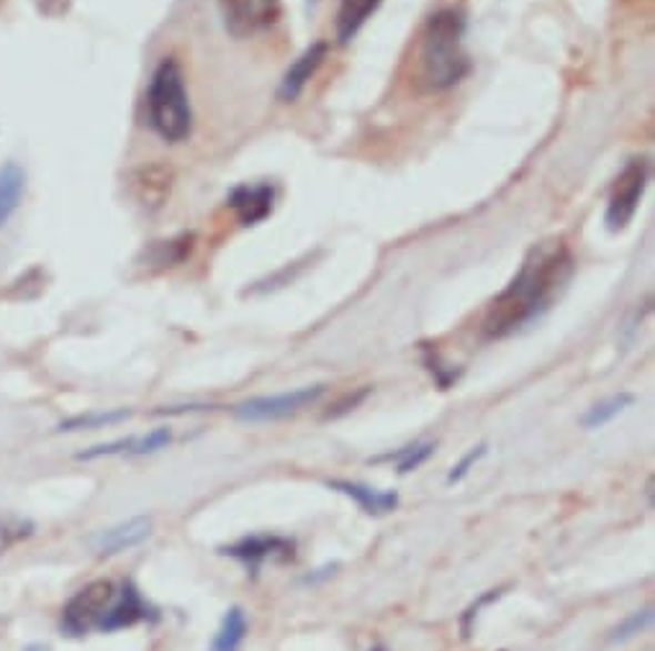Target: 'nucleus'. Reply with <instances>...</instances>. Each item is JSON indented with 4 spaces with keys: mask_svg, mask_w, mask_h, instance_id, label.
Segmentation results:
<instances>
[{
    "mask_svg": "<svg viewBox=\"0 0 655 651\" xmlns=\"http://www.w3.org/2000/svg\"><path fill=\"white\" fill-rule=\"evenodd\" d=\"M573 254L561 238L535 244L510 285L496 295L483 318L486 339H506L543 316L573 277Z\"/></svg>",
    "mask_w": 655,
    "mask_h": 651,
    "instance_id": "nucleus-1",
    "label": "nucleus"
},
{
    "mask_svg": "<svg viewBox=\"0 0 655 651\" xmlns=\"http://www.w3.org/2000/svg\"><path fill=\"white\" fill-rule=\"evenodd\" d=\"M468 19L457 8H440L427 19L422 34V80L435 93L455 88L471 72V57L465 52Z\"/></svg>",
    "mask_w": 655,
    "mask_h": 651,
    "instance_id": "nucleus-2",
    "label": "nucleus"
},
{
    "mask_svg": "<svg viewBox=\"0 0 655 651\" xmlns=\"http://www.w3.org/2000/svg\"><path fill=\"white\" fill-rule=\"evenodd\" d=\"M147 123L165 144H183L193 134V109L183 68L175 57H165L147 88Z\"/></svg>",
    "mask_w": 655,
    "mask_h": 651,
    "instance_id": "nucleus-3",
    "label": "nucleus"
},
{
    "mask_svg": "<svg viewBox=\"0 0 655 651\" xmlns=\"http://www.w3.org/2000/svg\"><path fill=\"white\" fill-rule=\"evenodd\" d=\"M651 180V164L648 160H629L625 170L619 172L617 180H614L607 208H604V226L612 234H619L629 224H633L637 208H641V201L645 195V187H648Z\"/></svg>",
    "mask_w": 655,
    "mask_h": 651,
    "instance_id": "nucleus-4",
    "label": "nucleus"
},
{
    "mask_svg": "<svg viewBox=\"0 0 655 651\" xmlns=\"http://www.w3.org/2000/svg\"><path fill=\"white\" fill-rule=\"evenodd\" d=\"M113 596H117V584L111 580H95L85 584L83 590H78L68 603L62 608L60 616V631L64 637H85V633L95 631L98 623L105 613V608L111 606Z\"/></svg>",
    "mask_w": 655,
    "mask_h": 651,
    "instance_id": "nucleus-5",
    "label": "nucleus"
},
{
    "mask_svg": "<svg viewBox=\"0 0 655 651\" xmlns=\"http://www.w3.org/2000/svg\"><path fill=\"white\" fill-rule=\"evenodd\" d=\"M219 16L229 37L252 39L281 21L283 0H219Z\"/></svg>",
    "mask_w": 655,
    "mask_h": 651,
    "instance_id": "nucleus-6",
    "label": "nucleus"
},
{
    "mask_svg": "<svg viewBox=\"0 0 655 651\" xmlns=\"http://www.w3.org/2000/svg\"><path fill=\"white\" fill-rule=\"evenodd\" d=\"M324 393H326V385H306V387H299V390L281 393V395H260V398H250L240 403V406L234 408V416L248 424L278 421V418L299 414L301 408L314 406Z\"/></svg>",
    "mask_w": 655,
    "mask_h": 651,
    "instance_id": "nucleus-7",
    "label": "nucleus"
},
{
    "mask_svg": "<svg viewBox=\"0 0 655 651\" xmlns=\"http://www.w3.org/2000/svg\"><path fill=\"white\" fill-rule=\"evenodd\" d=\"M296 551V543L275 533H255V537H244L232 547H221V555L236 559L248 567L250 572H258L265 562H289Z\"/></svg>",
    "mask_w": 655,
    "mask_h": 651,
    "instance_id": "nucleus-8",
    "label": "nucleus"
},
{
    "mask_svg": "<svg viewBox=\"0 0 655 651\" xmlns=\"http://www.w3.org/2000/svg\"><path fill=\"white\" fill-rule=\"evenodd\" d=\"M173 183H175L173 167L162 162L142 164V167L131 170L129 175L131 195H134V201L150 213L165 208L168 197L170 193H173Z\"/></svg>",
    "mask_w": 655,
    "mask_h": 651,
    "instance_id": "nucleus-9",
    "label": "nucleus"
},
{
    "mask_svg": "<svg viewBox=\"0 0 655 651\" xmlns=\"http://www.w3.org/2000/svg\"><path fill=\"white\" fill-rule=\"evenodd\" d=\"M152 616H154V608L142 598V592H139L137 584L131 580H124L121 582V588H117V596H113L111 606L105 608V613L95 631L113 633L121 629H131V625L150 621Z\"/></svg>",
    "mask_w": 655,
    "mask_h": 651,
    "instance_id": "nucleus-10",
    "label": "nucleus"
},
{
    "mask_svg": "<svg viewBox=\"0 0 655 651\" xmlns=\"http://www.w3.org/2000/svg\"><path fill=\"white\" fill-rule=\"evenodd\" d=\"M278 191L273 183H244L226 195V205L236 213L242 226H258L275 211Z\"/></svg>",
    "mask_w": 655,
    "mask_h": 651,
    "instance_id": "nucleus-11",
    "label": "nucleus"
},
{
    "mask_svg": "<svg viewBox=\"0 0 655 651\" xmlns=\"http://www.w3.org/2000/svg\"><path fill=\"white\" fill-rule=\"evenodd\" d=\"M326 54H330V44L326 41H314V44H309L304 52H301L289 70H285V75L281 80V85H278V101L281 103H296L301 93H304L309 80L316 75V70L322 68Z\"/></svg>",
    "mask_w": 655,
    "mask_h": 651,
    "instance_id": "nucleus-12",
    "label": "nucleus"
},
{
    "mask_svg": "<svg viewBox=\"0 0 655 651\" xmlns=\"http://www.w3.org/2000/svg\"><path fill=\"white\" fill-rule=\"evenodd\" d=\"M152 537V518L150 516H134L129 521H121L111 529L98 531L95 537H90V547H93L95 555L101 557H113L121 555V551H129L144 543Z\"/></svg>",
    "mask_w": 655,
    "mask_h": 651,
    "instance_id": "nucleus-13",
    "label": "nucleus"
},
{
    "mask_svg": "<svg viewBox=\"0 0 655 651\" xmlns=\"http://www.w3.org/2000/svg\"><path fill=\"white\" fill-rule=\"evenodd\" d=\"M326 488L352 498L360 508L365 510V513H371V516L391 513V510L399 506V492L396 490H379V488H371V485L352 482V480H330V482H326Z\"/></svg>",
    "mask_w": 655,
    "mask_h": 651,
    "instance_id": "nucleus-14",
    "label": "nucleus"
},
{
    "mask_svg": "<svg viewBox=\"0 0 655 651\" xmlns=\"http://www.w3.org/2000/svg\"><path fill=\"white\" fill-rule=\"evenodd\" d=\"M23 193H27V172H23L21 164H0V231L8 226V221L21 208Z\"/></svg>",
    "mask_w": 655,
    "mask_h": 651,
    "instance_id": "nucleus-15",
    "label": "nucleus"
},
{
    "mask_svg": "<svg viewBox=\"0 0 655 651\" xmlns=\"http://www.w3.org/2000/svg\"><path fill=\"white\" fill-rule=\"evenodd\" d=\"M381 3L383 0H340V11H337L340 44H350V41L360 34V29L365 27L367 19L379 11Z\"/></svg>",
    "mask_w": 655,
    "mask_h": 651,
    "instance_id": "nucleus-16",
    "label": "nucleus"
},
{
    "mask_svg": "<svg viewBox=\"0 0 655 651\" xmlns=\"http://www.w3.org/2000/svg\"><path fill=\"white\" fill-rule=\"evenodd\" d=\"M244 639H248V613L242 606H232L221 618L216 637L211 641V651H240Z\"/></svg>",
    "mask_w": 655,
    "mask_h": 651,
    "instance_id": "nucleus-17",
    "label": "nucleus"
},
{
    "mask_svg": "<svg viewBox=\"0 0 655 651\" xmlns=\"http://www.w3.org/2000/svg\"><path fill=\"white\" fill-rule=\"evenodd\" d=\"M131 418L129 408H111V410H93V414H78L68 418L57 426L60 434H70V431H93V428H105V426H117L124 424Z\"/></svg>",
    "mask_w": 655,
    "mask_h": 651,
    "instance_id": "nucleus-18",
    "label": "nucleus"
},
{
    "mask_svg": "<svg viewBox=\"0 0 655 651\" xmlns=\"http://www.w3.org/2000/svg\"><path fill=\"white\" fill-rule=\"evenodd\" d=\"M635 403V395L633 393H617L612 395V398L596 403V406H592L586 410L584 416H581V426L588 428V431H594V428H602L612 424L614 418L625 414V410L633 406Z\"/></svg>",
    "mask_w": 655,
    "mask_h": 651,
    "instance_id": "nucleus-19",
    "label": "nucleus"
},
{
    "mask_svg": "<svg viewBox=\"0 0 655 651\" xmlns=\"http://www.w3.org/2000/svg\"><path fill=\"white\" fill-rule=\"evenodd\" d=\"M432 455H435V444H432V441H414V444H406V447H401L399 451H393V455L375 457L373 461L396 459V472L399 475H409V472H414V469H420Z\"/></svg>",
    "mask_w": 655,
    "mask_h": 651,
    "instance_id": "nucleus-20",
    "label": "nucleus"
},
{
    "mask_svg": "<svg viewBox=\"0 0 655 651\" xmlns=\"http://www.w3.org/2000/svg\"><path fill=\"white\" fill-rule=\"evenodd\" d=\"M193 242H195L193 234H180L175 238H168V242H160L152 250L150 257L154 265L160 267H175L193 252Z\"/></svg>",
    "mask_w": 655,
    "mask_h": 651,
    "instance_id": "nucleus-21",
    "label": "nucleus"
},
{
    "mask_svg": "<svg viewBox=\"0 0 655 651\" xmlns=\"http://www.w3.org/2000/svg\"><path fill=\"white\" fill-rule=\"evenodd\" d=\"M653 625V608H643V611L629 613L625 621H619L614 625L609 633L612 644H625V641H633L635 637H641Z\"/></svg>",
    "mask_w": 655,
    "mask_h": 651,
    "instance_id": "nucleus-22",
    "label": "nucleus"
},
{
    "mask_svg": "<svg viewBox=\"0 0 655 651\" xmlns=\"http://www.w3.org/2000/svg\"><path fill=\"white\" fill-rule=\"evenodd\" d=\"M173 428L170 426H160L152 428V431L134 436V447H131V457H144V455H154V451L165 449L173 444Z\"/></svg>",
    "mask_w": 655,
    "mask_h": 651,
    "instance_id": "nucleus-23",
    "label": "nucleus"
},
{
    "mask_svg": "<svg viewBox=\"0 0 655 651\" xmlns=\"http://www.w3.org/2000/svg\"><path fill=\"white\" fill-rule=\"evenodd\" d=\"M502 596H504V588L488 590L486 596H481V598L476 600V603H473V606L468 608V611L463 613V618H461V631H463V637H465V639H468L471 633H473V629H476V621H478V616H481L483 608L491 606V603H494V600H498Z\"/></svg>",
    "mask_w": 655,
    "mask_h": 651,
    "instance_id": "nucleus-24",
    "label": "nucleus"
},
{
    "mask_svg": "<svg viewBox=\"0 0 655 651\" xmlns=\"http://www.w3.org/2000/svg\"><path fill=\"white\" fill-rule=\"evenodd\" d=\"M486 451H488V447L486 444H478V447H473L468 455H463V459L457 461V465L450 469V475H447V485H455V482H461V480H465V477H468V472L473 467L478 465V461L486 457Z\"/></svg>",
    "mask_w": 655,
    "mask_h": 651,
    "instance_id": "nucleus-25",
    "label": "nucleus"
},
{
    "mask_svg": "<svg viewBox=\"0 0 655 651\" xmlns=\"http://www.w3.org/2000/svg\"><path fill=\"white\" fill-rule=\"evenodd\" d=\"M367 395H371V387H363V390L345 395V398H342L340 403H334V406L330 408V414H326L324 418H342V416H347L350 410H355L360 406V403H363L367 398Z\"/></svg>",
    "mask_w": 655,
    "mask_h": 651,
    "instance_id": "nucleus-26",
    "label": "nucleus"
},
{
    "mask_svg": "<svg viewBox=\"0 0 655 651\" xmlns=\"http://www.w3.org/2000/svg\"><path fill=\"white\" fill-rule=\"evenodd\" d=\"M334 570H337V564H326V567H322V570H316L314 574H306V577H304V582H306V584H314V582H319V580H326V577L334 574Z\"/></svg>",
    "mask_w": 655,
    "mask_h": 651,
    "instance_id": "nucleus-27",
    "label": "nucleus"
},
{
    "mask_svg": "<svg viewBox=\"0 0 655 651\" xmlns=\"http://www.w3.org/2000/svg\"><path fill=\"white\" fill-rule=\"evenodd\" d=\"M23 651H52L47 644H29Z\"/></svg>",
    "mask_w": 655,
    "mask_h": 651,
    "instance_id": "nucleus-28",
    "label": "nucleus"
},
{
    "mask_svg": "<svg viewBox=\"0 0 655 651\" xmlns=\"http://www.w3.org/2000/svg\"><path fill=\"white\" fill-rule=\"evenodd\" d=\"M371 651H389V649H386V647H373Z\"/></svg>",
    "mask_w": 655,
    "mask_h": 651,
    "instance_id": "nucleus-29",
    "label": "nucleus"
}]
</instances>
